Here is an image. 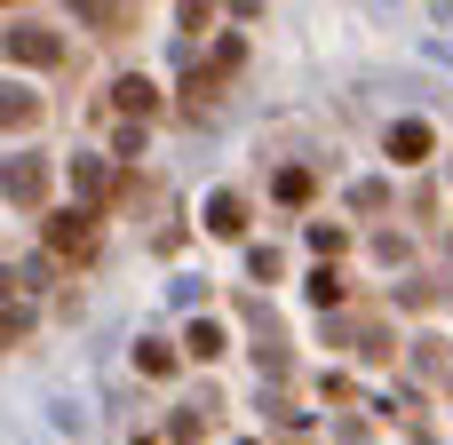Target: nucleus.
<instances>
[{
    "mask_svg": "<svg viewBox=\"0 0 453 445\" xmlns=\"http://www.w3.org/2000/svg\"><path fill=\"white\" fill-rule=\"evenodd\" d=\"M48 247H56L64 263H88V255H96V215H88V207L48 215Z\"/></svg>",
    "mask_w": 453,
    "mask_h": 445,
    "instance_id": "nucleus-1",
    "label": "nucleus"
},
{
    "mask_svg": "<svg viewBox=\"0 0 453 445\" xmlns=\"http://www.w3.org/2000/svg\"><path fill=\"white\" fill-rule=\"evenodd\" d=\"M0 56H16V64H56V56H64V40H56V32H40V24H16V32H0Z\"/></svg>",
    "mask_w": 453,
    "mask_h": 445,
    "instance_id": "nucleus-2",
    "label": "nucleus"
},
{
    "mask_svg": "<svg viewBox=\"0 0 453 445\" xmlns=\"http://www.w3.org/2000/svg\"><path fill=\"white\" fill-rule=\"evenodd\" d=\"M207 231H215V239H239V231H247V207H239L231 191H215V199H207Z\"/></svg>",
    "mask_w": 453,
    "mask_h": 445,
    "instance_id": "nucleus-3",
    "label": "nucleus"
},
{
    "mask_svg": "<svg viewBox=\"0 0 453 445\" xmlns=\"http://www.w3.org/2000/svg\"><path fill=\"white\" fill-rule=\"evenodd\" d=\"M390 159H430V127L422 119H398L390 127Z\"/></svg>",
    "mask_w": 453,
    "mask_h": 445,
    "instance_id": "nucleus-4",
    "label": "nucleus"
},
{
    "mask_svg": "<svg viewBox=\"0 0 453 445\" xmlns=\"http://www.w3.org/2000/svg\"><path fill=\"white\" fill-rule=\"evenodd\" d=\"M40 119V96L32 88H0V127H32Z\"/></svg>",
    "mask_w": 453,
    "mask_h": 445,
    "instance_id": "nucleus-5",
    "label": "nucleus"
},
{
    "mask_svg": "<svg viewBox=\"0 0 453 445\" xmlns=\"http://www.w3.org/2000/svg\"><path fill=\"white\" fill-rule=\"evenodd\" d=\"M72 8H80L96 32H119V24H127V0H72Z\"/></svg>",
    "mask_w": 453,
    "mask_h": 445,
    "instance_id": "nucleus-6",
    "label": "nucleus"
},
{
    "mask_svg": "<svg viewBox=\"0 0 453 445\" xmlns=\"http://www.w3.org/2000/svg\"><path fill=\"white\" fill-rule=\"evenodd\" d=\"M111 104H119V111H135V119H143V111H151V104H159V96H151V80H119V88H111Z\"/></svg>",
    "mask_w": 453,
    "mask_h": 445,
    "instance_id": "nucleus-7",
    "label": "nucleus"
},
{
    "mask_svg": "<svg viewBox=\"0 0 453 445\" xmlns=\"http://www.w3.org/2000/svg\"><path fill=\"white\" fill-rule=\"evenodd\" d=\"M0 183H8V199H40V167H0Z\"/></svg>",
    "mask_w": 453,
    "mask_h": 445,
    "instance_id": "nucleus-8",
    "label": "nucleus"
},
{
    "mask_svg": "<svg viewBox=\"0 0 453 445\" xmlns=\"http://www.w3.org/2000/svg\"><path fill=\"white\" fill-rule=\"evenodd\" d=\"M311 191H319V183H311V175H303V167H287V175H279V199H287V207H303V199H311Z\"/></svg>",
    "mask_w": 453,
    "mask_h": 445,
    "instance_id": "nucleus-9",
    "label": "nucleus"
},
{
    "mask_svg": "<svg viewBox=\"0 0 453 445\" xmlns=\"http://www.w3.org/2000/svg\"><path fill=\"white\" fill-rule=\"evenodd\" d=\"M135 366H143V374H175V350H167V342H143Z\"/></svg>",
    "mask_w": 453,
    "mask_h": 445,
    "instance_id": "nucleus-10",
    "label": "nucleus"
},
{
    "mask_svg": "<svg viewBox=\"0 0 453 445\" xmlns=\"http://www.w3.org/2000/svg\"><path fill=\"white\" fill-rule=\"evenodd\" d=\"M8 334H16V318H8V311H0V342H8Z\"/></svg>",
    "mask_w": 453,
    "mask_h": 445,
    "instance_id": "nucleus-11",
    "label": "nucleus"
}]
</instances>
